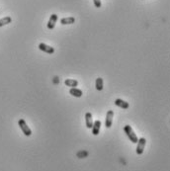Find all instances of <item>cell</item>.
<instances>
[{"label":"cell","instance_id":"1","mask_svg":"<svg viewBox=\"0 0 170 171\" xmlns=\"http://www.w3.org/2000/svg\"><path fill=\"white\" fill-rule=\"evenodd\" d=\"M124 131H125V133H126V135H127V136L129 139H130V140L133 142V144H137L138 142V135L134 134V132L133 131V129H132V127H130V126H125L124 127Z\"/></svg>","mask_w":170,"mask_h":171},{"label":"cell","instance_id":"2","mask_svg":"<svg viewBox=\"0 0 170 171\" xmlns=\"http://www.w3.org/2000/svg\"><path fill=\"white\" fill-rule=\"evenodd\" d=\"M18 125H19L20 129L22 130L23 134H24L26 136H30V135H32V130H31L30 128H29V126L27 125V123H26L25 120H23V119L19 120Z\"/></svg>","mask_w":170,"mask_h":171},{"label":"cell","instance_id":"3","mask_svg":"<svg viewBox=\"0 0 170 171\" xmlns=\"http://www.w3.org/2000/svg\"><path fill=\"white\" fill-rule=\"evenodd\" d=\"M138 146H137V154L140 155V154H143V150H144V147H145V144H146V140L144 138H140L138 139Z\"/></svg>","mask_w":170,"mask_h":171},{"label":"cell","instance_id":"4","mask_svg":"<svg viewBox=\"0 0 170 171\" xmlns=\"http://www.w3.org/2000/svg\"><path fill=\"white\" fill-rule=\"evenodd\" d=\"M113 118H114V112L112 110L108 111L107 115H106V120H105V127H106L107 129H110L111 127H112Z\"/></svg>","mask_w":170,"mask_h":171},{"label":"cell","instance_id":"5","mask_svg":"<svg viewBox=\"0 0 170 171\" xmlns=\"http://www.w3.org/2000/svg\"><path fill=\"white\" fill-rule=\"evenodd\" d=\"M39 49L42 50V52L46 53V54H50V55L55 53V49L54 48L51 47V45H46V44H44V43H41L39 45Z\"/></svg>","mask_w":170,"mask_h":171},{"label":"cell","instance_id":"6","mask_svg":"<svg viewBox=\"0 0 170 171\" xmlns=\"http://www.w3.org/2000/svg\"><path fill=\"white\" fill-rule=\"evenodd\" d=\"M91 129H92V134L94 135H98L99 133H100V129H101V121H99V120L95 121L93 123V126Z\"/></svg>","mask_w":170,"mask_h":171},{"label":"cell","instance_id":"7","mask_svg":"<svg viewBox=\"0 0 170 171\" xmlns=\"http://www.w3.org/2000/svg\"><path fill=\"white\" fill-rule=\"evenodd\" d=\"M57 18H58V17H57L56 14L51 15V18H50V20L48 22V29H50V30L54 29V28L56 27V23L57 21Z\"/></svg>","mask_w":170,"mask_h":171},{"label":"cell","instance_id":"8","mask_svg":"<svg viewBox=\"0 0 170 171\" xmlns=\"http://www.w3.org/2000/svg\"><path fill=\"white\" fill-rule=\"evenodd\" d=\"M85 122H86L87 129H91L93 126V118H92V114L90 112H87L85 114Z\"/></svg>","mask_w":170,"mask_h":171},{"label":"cell","instance_id":"9","mask_svg":"<svg viewBox=\"0 0 170 171\" xmlns=\"http://www.w3.org/2000/svg\"><path fill=\"white\" fill-rule=\"evenodd\" d=\"M115 104H116V106L122 108V109H128V108L130 107V104H129L128 102L122 100V99H116Z\"/></svg>","mask_w":170,"mask_h":171},{"label":"cell","instance_id":"10","mask_svg":"<svg viewBox=\"0 0 170 171\" xmlns=\"http://www.w3.org/2000/svg\"><path fill=\"white\" fill-rule=\"evenodd\" d=\"M69 93L71 94L72 96H74V97H77V98H79V97H81L82 95H83V92H82V90H80V89H78V88H76V87L70 88Z\"/></svg>","mask_w":170,"mask_h":171},{"label":"cell","instance_id":"11","mask_svg":"<svg viewBox=\"0 0 170 171\" xmlns=\"http://www.w3.org/2000/svg\"><path fill=\"white\" fill-rule=\"evenodd\" d=\"M74 22H75L74 17H66V18L61 19V23L62 25H70V24H73Z\"/></svg>","mask_w":170,"mask_h":171},{"label":"cell","instance_id":"12","mask_svg":"<svg viewBox=\"0 0 170 171\" xmlns=\"http://www.w3.org/2000/svg\"><path fill=\"white\" fill-rule=\"evenodd\" d=\"M64 84H66V86L72 88V87L78 86V81L75 80V79H66V80L64 81Z\"/></svg>","mask_w":170,"mask_h":171},{"label":"cell","instance_id":"13","mask_svg":"<svg viewBox=\"0 0 170 171\" xmlns=\"http://www.w3.org/2000/svg\"><path fill=\"white\" fill-rule=\"evenodd\" d=\"M103 78L102 77H98L96 79V84H95V86H96V89L98 91H102L103 90V87H104V85H103Z\"/></svg>","mask_w":170,"mask_h":171},{"label":"cell","instance_id":"14","mask_svg":"<svg viewBox=\"0 0 170 171\" xmlns=\"http://www.w3.org/2000/svg\"><path fill=\"white\" fill-rule=\"evenodd\" d=\"M12 22V19H11V17L7 16V17H4V18L0 19V27H3L5 25H8L9 23Z\"/></svg>","mask_w":170,"mask_h":171},{"label":"cell","instance_id":"15","mask_svg":"<svg viewBox=\"0 0 170 171\" xmlns=\"http://www.w3.org/2000/svg\"><path fill=\"white\" fill-rule=\"evenodd\" d=\"M93 2H94L95 7H97V8H100V7L102 6V2H101V0H93Z\"/></svg>","mask_w":170,"mask_h":171}]
</instances>
